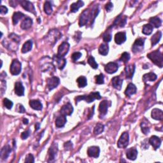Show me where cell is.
<instances>
[{
  "mask_svg": "<svg viewBox=\"0 0 163 163\" xmlns=\"http://www.w3.org/2000/svg\"><path fill=\"white\" fill-rule=\"evenodd\" d=\"M99 12L98 6H96L91 10L87 9L85 10L84 12L81 13L79 18V26L80 27H82L84 26L87 24L89 22L92 23L94 22L95 18L98 16Z\"/></svg>",
  "mask_w": 163,
  "mask_h": 163,
  "instance_id": "1",
  "label": "cell"
},
{
  "mask_svg": "<svg viewBox=\"0 0 163 163\" xmlns=\"http://www.w3.org/2000/svg\"><path fill=\"white\" fill-rule=\"evenodd\" d=\"M147 57L159 67L162 68L163 66V56L162 53L159 50H155L147 54Z\"/></svg>",
  "mask_w": 163,
  "mask_h": 163,
  "instance_id": "2",
  "label": "cell"
},
{
  "mask_svg": "<svg viewBox=\"0 0 163 163\" xmlns=\"http://www.w3.org/2000/svg\"><path fill=\"white\" fill-rule=\"evenodd\" d=\"M101 98V96L100 95L99 92H91L89 95H84V96H77L75 98L76 104L77 103L81 101V100H84L87 103H90L93 102L95 99H100Z\"/></svg>",
  "mask_w": 163,
  "mask_h": 163,
  "instance_id": "3",
  "label": "cell"
},
{
  "mask_svg": "<svg viewBox=\"0 0 163 163\" xmlns=\"http://www.w3.org/2000/svg\"><path fill=\"white\" fill-rule=\"evenodd\" d=\"M62 37L61 32L57 29H52L46 36V40L51 45H54Z\"/></svg>",
  "mask_w": 163,
  "mask_h": 163,
  "instance_id": "4",
  "label": "cell"
},
{
  "mask_svg": "<svg viewBox=\"0 0 163 163\" xmlns=\"http://www.w3.org/2000/svg\"><path fill=\"white\" fill-rule=\"evenodd\" d=\"M10 72L13 75H18L20 74L22 69V65L17 59H13L10 65Z\"/></svg>",
  "mask_w": 163,
  "mask_h": 163,
  "instance_id": "5",
  "label": "cell"
},
{
  "mask_svg": "<svg viewBox=\"0 0 163 163\" xmlns=\"http://www.w3.org/2000/svg\"><path fill=\"white\" fill-rule=\"evenodd\" d=\"M129 136L128 133L124 132L122 133V135L120 136L119 140H118L117 142V146L120 149H124V148L127 147L129 144Z\"/></svg>",
  "mask_w": 163,
  "mask_h": 163,
  "instance_id": "6",
  "label": "cell"
},
{
  "mask_svg": "<svg viewBox=\"0 0 163 163\" xmlns=\"http://www.w3.org/2000/svg\"><path fill=\"white\" fill-rule=\"evenodd\" d=\"M145 39L138 38L136 39L132 47V50L134 53H138L143 49Z\"/></svg>",
  "mask_w": 163,
  "mask_h": 163,
  "instance_id": "7",
  "label": "cell"
},
{
  "mask_svg": "<svg viewBox=\"0 0 163 163\" xmlns=\"http://www.w3.org/2000/svg\"><path fill=\"white\" fill-rule=\"evenodd\" d=\"M69 49V44L68 42L62 43L58 48L57 55L60 57H64L68 54Z\"/></svg>",
  "mask_w": 163,
  "mask_h": 163,
  "instance_id": "8",
  "label": "cell"
},
{
  "mask_svg": "<svg viewBox=\"0 0 163 163\" xmlns=\"http://www.w3.org/2000/svg\"><path fill=\"white\" fill-rule=\"evenodd\" d=\"M19 3L24 10L33 13L34 15L36 14L35 6L33 5L32 3L29 1H26V0H21V1H19Z\"/></svg>",
  "mask_w": 163,
  "mask_h": 163,
  "instance_id": "9",
  "label": "cell"
},
{
  "mask_svg": "<svg viewBox=\"0 0 163 163\" xmlns=\"http://www.w3.org/2000/svg\"><path fill=\"white\" fill-rule=\"evenodd\" d=\"M60 83V80L57 77H52L47 79V87L50 91L57 87Z\"/></svg>",
  "mask_w": 163,
  "mask_h": 163,
  "instance_id": "10",
  "label": "cell"
},
{
  "mask_svg": "<svg viewBox=\"0 0 163 163\" xmlns=\"http://www.w3.org/2000/svg\"><path fill=\"white\" fill-rule=\"evenodd\" d=\"M110 104H108V101L106 100H104L102 102L100 103L99 106V117L100 118H102L104 117L105 115L108 112V106Z\"/></svg>",
  "mask_w": 163,
  "mask_h": 163,
  "instance_id": "11",
  "label": "cell"
},
{
  "mask_svg": "<svg viewBox=\"0 0 163 163\" xmlns=\"http://www.w3.org/2000/svg\"><path fill=\"white\" fill-rule=\"evenodd\" d=\"M61 115L65 116H69L73 112V107L70 103H68L61 107L60 110Z\"/></svg>",
  "mask_w": 163,
  "mask_h": 163,
  "instance_id": "12",
  "label": "cell"
},
{
  "mask_svg": "<svg viewBox=\"0 0 163 163\" xmlns=\"http://www.w3.org/2000/svg\"><path fill=\"white\" fill-rule=\"evenodd\" d=\"M57 143H54L52 145L50 149L49 150V162H52L54 161V159L55 158V156L57 155Z\"/></svg>",
  "mask_w": 163,
  "mask_h": 163,
  "instance_id": "13",
  "label": "cell"
},
{
  "mask_svg": "<svg viewBox=\"0 0 163 163\" xmlns=\"http://www.w3.org/2000/svg\"><path fill=\"white\" fill-rule=\"evenodd\" d=\"M118 69V65L116 62H110L109 63L107 64L105 66V69L106 73L109 74H113L115 73Z\"/></svg>",
  "mask_w": 163,
  "mask_h": 163,
  "instance_id": "14",
  "label": "cell"
},
{
  "mask_svg": "<svg viewBox=\"0 0 163 163\" xmlns=\"http://www.w3.org/2000/svg\"><path fill=\"white\" fill-rule=\"evenodd\" d=\"M100 149L98 147L92 146L88 148L87 149V154L91 157L98 158L99 155Z\"/></svg>",
  "mask_w": 163,
  "mask_h": 163,
  "instance_id": "15",
  "label": "cell"
},
{
  "mask_svg": "<svg viewBox=\"0 0 163 163\" xmlns=\"http://www.w3.org/2000/svg\"><path fill=\"white\" fill-rule=\"evenodd\" d=\"M149 143L155 150H157L161 145V140L157 136H152L149 139Z\"/></svg>",
  "mask_w": 163,
  "mask_h": 163,
  "instance_id": "16",
  "label": "cell"
},
{
  "mask_svg": "<svg viewBox=\"0 0 163 163\" xmlns=\"http://www.w3.org/2000/svg\"><path fill=\"white\" fill-rule=\"evenodd\" d=\"M126 40V34L125 32H118L115 36V42L118 45H121Z\"/></svg>",
  "mask_w": 163,
  "mask_h": 163,
  "instance_id": "17",
  "label": "cell"
},
{
  "mask_svg": "<svg viewBox=\"0 0 163 163\" xmlns=\"http://www.w3.org/2000/svg\"><path fill=\"white\" fill-rule=\"evenodd\" d=\"M122 84H123V80H122L120 77H115L112 79V86L115 89H116L117 90L120 91L121 89Z\"/></svg>",
  "mask_w": 163,
  "mask_h": 163,
  "instance_id": "18",
  "label": "cell"
},
{
  "mask_svg": "<svg viewBox=\"0 0 163 163\" xmlns=\"http://www.w3.org/2000/svg\"><path fill=\"white\" fill-rule=\"evenodd\" d=\"M15 93L18 96H23L24 95V87L21 82H17L15 84Z\"/></svg>",
  "mask_w": 163,
  "mask_h": 163,
  "instance_id": "19",
  "label": "cell"
},
{
  "mask_svg": "<svg viewBox=\"0 0 163 163\" xmlns=\"http://www.w3.org/2000/svg\"><path fill=\"white\" fill-rule=\"evenodd\" d=\"M54 60L57 63V66L59 69H63L66 64V60L63 57H60L58 55H54Z\"/></svg>",
  "mask_w": 163,
  "mask_h": 163,
  "instance_id": "20",
  "label": "cell"
},
{
  "mask_svg": "<svg viewBox=\"0 0 163 163\" xmlns=\"http://www.w3.org/2000/svg\"><path fill=\"white\" fill-rule=\"evenodd\" d=\"M11 152H12V149L10 145L4 146L0 152V157L1 159H6L9 157Z\"/></svg>",
  "mask_w": 163,
  "mask_h": 163,
  "instance_id": "21",
  "label": "cell"
},
{
  "mask_svg": "<svg viewBox=\"0 0 163 163\" xmlns=\"http://www.w3.org/2000/svg\"><path fill=\"white\" fill-rule=\"evenodd\" d=\"M152 118L157 120H162L163 119V112L162 111L158 108H154L152 111L151 113Z\"/></svg>",
  "mask_w": 163,
  "mask_h": 163,
  "instance_id": "22",
  "label": "cell"
},
{
  "mask_svg": "<svg viewBox=\"0 0 163 163\" xmlns=\"http://www.w3.org/2000/svg\"><path fill=\"white\" fill-rule=\"evenodd\" d=\"M66 122H67V119H66V116H63V115H61V116L57 117L56 120H55V126L57 128H63Z\"/></svg>",
  "mask_w": 163,
  "mask_h": 163,
  "instance_id": "23",
  "label": "cell"
},
{
  "mask_svg": "<svg viewBox=\"0 0 163 163\" xmlns=\"http://www.w3.org/2000/svg\"><path fill=\"white\" fill-rule=\"evenodd\" d=\"M135 72V65L134 64H129L125 68V73L128 79H132Z\"/></svg>",
  "mask_w": 163,
  "mask_h": 163,
  "instance_id": "24",
  "label": "cell"
},
{
  "mask_svg": "<svg viewBox=\"0 0 163 163\" xmlns=\"http://www.w3.org/2000/svg\"><path fill=\"white\" fill-rule=\"evenodd\" d=\"M136 90L137 89L135 85L132 83H130L129 84L126 89L125 91V94L128 96V97H131V96L136 94Z\"/></svg>",
  "mask_w": 163,
  "mask_h": 163,
  "instance_id": "25",
  "label": "cell"
},
{
  "mask_svg": "<svg viewBox=\"0 0 163 163\" xmlns=\"http://www.w3.org/2000/svg\"><path fill=\"white\" fill-rule=\"evenodd\" d=\"M138 155V150L135 148H131L128 150L126 152V156L129 160L135 161Z\"/></svg>",
  "mask_w": 163,
  "mask_h": 163,
  "instance_id": "26",
  "label": "cell"
},
{
  "mask_svg": "<svg viewBox=\"0 0 163 163\" xmlns=\"http://www.w3.org/2000/svg\"><path fill=\"white\" fill-rule=\"evenodd\" d=\"M29 105L33 109L35 110H41L43 108V105L39 100L33 99L29 101Z\"/></svg>",
  "mask_w": 163,
  "mask_h": 163,
  "instance_id": "27",
  "label": "cell"
},
{
  "mask_svg": "<svg viewBox=\"0 0 163 163\" xmlns=\"http://www.w3.org/2000/svg\"><path fill=\"white\" fill-rule=\"evenodd\" d=\"M150 24H151L152 26H154L155 28H158L161 26L162 24V21L160 18L158 17H154L150 18L149 20Z\"/></svg>",
  "mask_w": 163,
  "mask_h": 163,
  "instance_id": "28",
  "label": "cell"
},
{
  "mask_svg": "<svg viewBox=\"0 0 163 163\" xmlns=\"http://www.w3.org/2000/svg\"><path fill=\"white\" fill-rule=\"evenodd\" d=\"M32 24H33V20L31 18L27 17L26 18L23 22H22L21 27L23 29H28L31 27Z\"/></svg>",
  "mask_w": 163,
  "mask_h": 163,
  "instance_id": "29",
  "label": "cell"
},
{
  "mask_svg": "<svg viewBox=\"0 0 163 163\" xmlns=\"http://www.w3.org/2000/svg\"><path fill=\"white\" fill-rule=\"evenodd\" d=\"M156 79L157 75L154 73H147L143 76V80L145 82H154Z\"/></svg>",
  "mask_w": 163,
  "mask_h": 163,
  "instance_id": "30",
  "label": "cell"
},
{
  "mask_svg": "<svg viewBox=\"0 0 163 163\" xmlns=\"http://www.w3.org/2000/svg\"><path fill=\"white\" fill-rule=\"evenodd\" d=\"M162 37V33L161 31H157L153 35V36L151 38V43L152 45L154 46L155 45H156L157 43L159 42L161 38Z\"/></svg>",
  "mask_w": 163,
  "mask_h": 163,
  "instance_id": "31",
  "label": "cell"
},
{
  "mask_svg": "<svg viewBox=\"0 0 163 163\" xmlns=\"http://www.w3.org/2000/svg\"><path fill=\"white\" fill-rule=\"evenodd\" d=\"M99 53L102 55H106L108 54L109 51V47L108 45V44L106 43H102L100 45L99 47Z\"/></svg>",
  "mask_w": 163,
  "mask_h": 163,
  "instance_id": "32",
  "label": "cell"
},
{
  "mask_svg": "<svg viewBox=\"0 0 163 163\" xmlns=\"http://www.w3.org/2000/svg\"><path fill=\"white\" fill-rule=\"evenodd\" d=\"M149 124V122L145 118L143 120V122L141 123V128H142V131L143 133V134L147 135L149 134L150 132V128L148 125Z\"/></svg>",
  "mask_w": 163,
  "mask_h": 163,
  "instance_id": "33",
  "label": "cell"
},
{
  "mask_svg": "<svg viewBox=\"0 0 163 163\" xmlns=\"http://www.w3.org/2000/svg\"><path fill=\"white\" fill-rule=\"evenodd\" d=\"M33 47V42L31 40H28L26 42L24 43V44L22 48V52L23 53H27L32 49Z\"/></svg>",
  "mask_w": 163,
  "mask_h": 163,
  "instance_id": "34",
  "label": "cell"
},
{
  "mask_svg": "<svg viewBox=\"0 0 163 163\" xmlns=\"http://www.w3.org/2000/svg\"><path fill=\"white\" fill-rule=\"evenodd\" d=\"M24 17V14L22 12H15L13 15V17H12L13 24L14 25H16L18 23V21H19L21 19H22Z\"/></svg>",
  "mask_w": 163,
  "mask_h": 163,
  "instance_id": "35",
  "label": "cell"
},
{
  "mask_svg": "<svg viewBox=\"0 0 163 163\" xmlns=\"http://www.w3.org/2000/svg\"><path fill=\"white\" fill-rule=\"evenodd\" d=\"M84 5V3L82 1H78L76 3H74L71 5V12L75 13L78 12V10L80 8L82 7Z\"/></svg>",
  "mask_w": 163,
  "mask_h": 163,
  "instance_id": "36",
  "label": "cell"
},
{
  "mask_svg": "<svg viewBox=\"0 0 163 163\" xmlns=\"http://www.w3.org/2000/svg\"><path fill=\"white\" fill-rule=\"evenodd\" d=\"M153 31V26L150 24H147L143 26L142 29V33L145 35H150Z\"/></svg>",
  "mask_w": 163,
  "mask_h": 163,
  "instance_id": "37",
  "label": "cell"
},
{
  "mask_svg": "<svg viewBox=\"0 0 163 163\" xmlns=\"http://www.w3.org/2000/svg\"><path fill=\"white\" fill-rule=\"evenodd\" d=\"M78 86L80 88L85 87L87 85V79L84 76H81L79 77L77 80Z\"/></svg>",
  "mask_w": 163,
  "mask_h": 163,
  "instance_id": "38",
  "label": "cell"
},
{
  "mask_svg": "<svg viewBox=\"0 0 163 163\" xmlns=\"http://www.w3.org/2000/svg\"><path fill=\"white\" fill-rule=\"evenodd\" d=\"M105 129V125L101 124V123H98L96 125V126L94 128V133L95 135H99L101 134V133L103 132Z\"/></svg>",
  "mask_w": 163,
  "mask_h": 163,
  "instance_id": "39",
  "label": "cell"
},
{
  "mask_svg": "<svg viewBox=\"0 0 163 163\" xmlns=\"http://www.w3.org/2000/svg\"><path fill=\"white\" fill-rule=\"evenodd\" d=\"M44 11L47 15H50L52 12V6L50 1H46L44 4Z\"/></svg>",
  "mask_w": 163,
  "mask_h": 163,
  "instance_id": "40",
  "label": "cell"
},
{
  "mask_svg": "<svg viewBox=\"0 0 163 163\" xmlns=\"http://www.w3.org/2000/svg\"><path fill=\"white\" fill-rule=\"evenodd\" d=\"M125 23H126V18L125 17L122 18L120 16H119L116 20V21H115L114 24L120 26V27H124Z\"/></svg>",
  "mask_w": 163,
  "mask_h": 163,
  "instance_id": "41",
  "label": "cell"
},
{
  "mask_svg": "<svg viewBox=\"0 0 163 163\" xmlns=\"http://www.w3.org/2000/svg\"><path fill=\"white\" fill-rule=\"evenodd\" d=\"M88 63L93 69H97L98 68V63L96 62L95 59L92 56H91V57H89Z\"/></svg>",
  "mask_w": 163,
  "mask_h": 163,
  "instance_id": "42",
  "label": "cell"
},
{
  "mask_svg": "<svg viewBox=\"0 0 163 163\" xmlns=\"http://www.w3.org/2000/svg\"><path fill=\"white\" fill-rule=\"evenodd\" d=\"M130 59V54L128 52H124L121 55V57L119 60L122 62H123L124 63H127V62Z\"/></svg>",
  "mask_w": 163,
  "mask_h": 163,
  "instance_id": "43",
  "label": "cell"
},
{
  "mask_svg": "<svg viewBox=\"0 0 163 163\" xmlns=\"http://www.w3.org/2000/svg\"><path fill=\"white\" fill-rule=\"evenodd\" d=\"M3 104H4V106L6 107V108L9 110L12 109V106L13 105V102L7 98H5L3 99Z\"/></svg>",
  "mask_w": 163,
  "mask_h": 163,
  "instance_id": "44",
  "label": "cell"
},
{
  "mask_svg": "<svg viewBox=\"0 0 163 163\" xmlns=\"http://www.w3.org/2000/svg\"><path fill=\"white\" fill-rule=\"evenodd\" d=\"M112 34H111V33L109 32H106V33H105L103 36V39L104 40V42L106 43L110 42V41L112 40Z\"/></svg>",
  "mask_w": 163,
  "mask_h": 163,
  "instance_id": "45",
  "label": "cell"
},
{
  "mask_svg": "<svg viewBox=\"0 0 163 163\" xmlns=\"http://www.w3.org/2000/svg\"><path fill=\"white\" fill-rule=\"evenodd\" d=\"M96 83L98 84H104V76L102 73L99 74V75L96 76Z\"/></svg>",
  "mask_w": 163,
  "mask_h": 163,
  "instance_id": "46",
  "label": "cell"
},
{
  "mask_svg": "<svg viewBox=\"0 0 163 163\" xmlns=\"http://www.w3.org/2000/svg\"><path fill=\"white\" fill-rule=\"evenodd\" d=\"M82 56V53L79 52H77L73 53L72 55V59L73 62H76L77 60L81 57Z\"/></svg>",
  "mask_w": 163,
  "mask_h": 163,
  "instance_id": "47",
  "label": "cell"
},
{
  "mask_svg": "<svg viewBox=\"0 0 163 163\" xmlns=\"http://www.w3.org/2000/svg\"><path fill=\"white\" fill-rule=\"evenodd\" d=\"M25 162H35V158L33 154H28L25 159Z\"/></svg>",
  "mask_w": 163,
  "mask_h": 163,
  "instance_id": "48",
  "label": "cell"
},
{
  "mask_svg": "<svg viewBox=\"0 0 163 163\" xmlns=\"http://www.w3.org/2000/svg\"><path fill=\"white\" fill-rule=\"evenodd\" d=\"M16 111H17V112H18V113H22L26 112V110L24 108V107L23 105H21V104H18L17 105Z\"/></svg>",
  "mask_w": 163,
  "mask_h": 163,
  "instance_id": "49",
  "label": "cell"
},
{
  "mask_svg": "<svg viewBox=\"0 0 163 163\" xmlns=\"http://www.w3.org/2000/svg\"><path fill=\"white\" fill-rule=\"evenodd\" d=\"M64 147L65 148L66 150H69L73 148V144L71 142H69H69H66L64 143Z\"/></svg>",
  "mask_w": 163,
  "mask_h": 163,
  "instance_id": "50",
  "label": "cell"
},
{
  "mask_svg": "<svg viewBox=\"0 0 163 163\" xmlns=\"http://www.w3.org/2000/svg\"><path fill=\"white\" fill-rule=\"evenodd\" d=\"M29 135H30V131H29V130L26 131L21 134V138L23 140H26V139H27L28 138V136H29Z\"/></svg>",
  "mask_w": 163,
  "mask_h": 163,
  "instance_id": "51",
  "label": "cell"
},
{
  "mask_svg": "<svg viewBox=\"0 0 163 163\" xmlns=\"http://www.w3.org/2000/svg\"><path fill=\"white\" fill-rule=\"evenodd\" d=\"M7 12H8V9L6 6L3 5L0 6V13H1V15H5L7 13Z\"/></svg>",
  "mask_w": 163,
  "mask_h": 163,
  "instance_id": "52",
  "label": "cell"
},
{
  "mask_svg": "<svg viewBox=\"0 0 163 163\" xmlns=\"http://www.w3.org/2000/svg\"><path fill=\"white\" fill-rule=\"evenodd\" d=\"M113 6L112 3L108 2V3H107V4L106 5V6H105L106 10L108 12H110V11L113 9Z\"/></svg>",
  "mask_w": 163,
  "mask_h": 163,
  "instance_id": "53",
  "label": "cell"
},
{
  "mask_svg": "<svg viewBox=\"0 0 163 163\" xmlns=\"http://www.w3.org/2000/svg\"><path fill=\"white\" fill-rule=\"evenodd\" d=\"M10 5L12 7H16L17 5V1H10Z\"/></svg>",
  "mask_w": 163,
  "mask_h": 163,
  "instance_id": "54",
  "label": "cell"
},
{
  "mask_svg": "<svg viewBox=\"0 0 163 163\" xmlns=\"http://www.w3.org/2000/svg\"><path fill=\"white\" fill-rule=\"evenodd\" d=\"M40 124L38 123V122H37V123L35 124V130L36 131H38L40 129Z\"/></svg>",
  "mask_w": 163,
  "mask_h": 163,
  "instance_id": "55",
  "label": "cell"
},
{
  "mask_svg": "<svg viewBox=\"0 0 163 163\" xmlns=\"http://www.w3.org/2000/svg\"><path fill=\"white\" fill-rule=\"evenodd\" d=\"M28 122H29V120H28V118H24V119H23V123H24V124L27 125L28 124Z\"/></svg>",
  "mask_w": 163,
  "mask_h": 163,
  "instance_id": "56",
  "label": "cell"
}]
</instances>
